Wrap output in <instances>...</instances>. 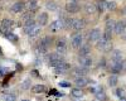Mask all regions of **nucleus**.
Masks as SVG:
<instances>
[{"label": "nucleus", "instance_id": "1", "mask_svg": "<svg viewBox=\"0 0 126 101\" xmlns=\"http://www.w3.org/2000/svg\"><path fill=\"white\" fill-rule=\"evenodd\" d=\"M52 44V38L50 37H44L43 39L39 42V46H38V49H37V52L38 53H46L48 48L50 47Z\"/></svg>", "mask_w": 126, "mask_h": 101}, {"label": "nucleus", "instance_id": "2", "mask_svg": "<svg viewBox=\"0 0 126 101\" xmlns=\"http://www.w3.org/2000/svg\"><path fill=\"white\" fill-rule=\"evenodd\" d=\"M62 28H64V20L63 19H56L49 25V30L52 33H58Z\"/></svg>", "mask_w": 126, "mask_h": 101}, {"label": "nucleus", "instance_id": "3", "mask_svg": "<svg viewBox=\"0 0 126 101\" xmlns=\"http://www.w3.org/2000/svg\"><path fill=\"white\" fill-rule=\"evenodd\" d=\"M82 42H83V35L81 33H76L71 39V43H72L73 48H81L82 47Z\"/></svg>", "mask_w": 126, "mask_h": 101}, {"label": "nucleus", "instance_id": "4", "mask_svg": "<svg viewBox=\"0 0 126 101\" xmlns=\"http://www.w3.org/2000/svg\"><path fill=\"white\" fill-rule=\"evenodd\" d=\"M67 50V47H66V38H59L57 40V53L58 54H64Z\"/></svg>", "mask_w": 126, "mask_h": 101}, {"label": "nucleus", "instance_id": "5", "mask_svg": "<svg viewBox=\"0 0 126 101\" xmlns=\"http://www.w3.org/2000/svg\"><path fill=\"white\" fill-rule=\"evenodd\" d=\"M63 62L62 61V58L59 57V54L58 53H52L50 56H49V66H52V67H57L58 65H61Z\"/></svg>", "mask_w": 126, "mask_h": 101}, {"label": "nucleus", "instance_id": "6", "mask_svg": "<svg viewBox=\"0 0 126 101\" xmlns=\"http://www.w3.org/2000/svg\"><path fill=\"white\" fill-rule=\"evenodd\" d=\"M101 38V30L97 29V28H94L92 29L90 34H88V39H90V42H97V40Z\"/></svg>", "mask_w": 126, "mask_h": 101}, {"label": "nucleus", "instance_id": "7", "mask_svg": "<svg viewBox=\"0 0 126 101\" xmlns=\"http://www.w3.org/2000/svg\"><path fill=\"white\" fill-rule=\"evenodd\" d=\"M64 8H66V12H68V13H78L81 9L77 3H72V1H68Z\"/></svg>", "mask_w": 126, "mask_h": 101}, {"label": "nucleus", "instance_id": "8", "mask_svg": "<svg viewBox=\"0 0 126 101\" xmlns=\"http://www.w3.org/2000/svg\"><path fill=\"white\" fill-rule=\"evenodd\" d=\"M68 69H69V65H68V63H66L64 61H63V62H62L61 65H58V66L54 68L56 73H58V75H64Z\"/></svg>", "mask_w": 126, "mask_h": 101}, {"label": "nucleus", "instance_id": "9", "mask_svg": "<svg viewBox=\"0 0 126 101\" xmlns=\"http://www.w3.org/2000/svg\"><path fill=\"white\" fill-rule=\"evenodd\" d=\"M79 66L88 69L92 66V58H90L88 56L87 57H79Z\"/></svg>", "mask_w": 126, "mask_h": 101}, {"label": "nucleus", "instance_id": "10", "mask_svg": "<svg viewBox=\"0 0 126 101\" xmlns=\"http://www.w3.org/2000/svg\"><path fill=\"white\" fill-rule=\"evenodd\" d=\"M88 82H90V80H88V78H86L85 76H82V77H77V78L75 80V84H76V86H77L78 88H82V87L87 86V85H88Z\"/></svg>", "mask_w": 126, "mask_h": 101}, {"label": "nucleus", "instance_id": "11", "mask_svg": "<svg viewBox=\"0 0 126 101\" xmlns=\"http://www.w3.org/2000/svg\"><path fill=\"white\" fill-rule=\"evenodd\" d=\"M24 3L23 1H16V3H14L13 5H12V12L13 13H15V14H18V13H22L23 10H24Z\"/></svg>", "mask_w": 126, "mask_h": 101}, {"label": "nucleus", "instance_id": "12", "mask_svg": "<svg viewBox=\"0 0 126 101\" xmlns=\"http://www.w3.org/2000/svg\"><path fill=\"white\" fill-rule=\"evenodd\" d=\"M111 59L115 61V62L122 61V52L120 49H112L111 50Z\"/></svg>", "mask_w": 126, "mask_h": 101}, {"label": "nucleus", "instance_id": "13", "mask_svg": "<svg viewBox=\"0 0 126 101\" xmlns=\"http://www.w3.org/2000/svg\"><path fill=\"white\" fill-rule=\"evenodd\" d=\"M35 25H37V22H35L34 19H29V20H27V22L24 23V32L28 34L30 30L35 27Z\"/></svg>", "mask_w": 126, "mask_h": 101}, {"label": "nucleus", "instance_id": "14", "mask_svg": "<svg viewBox=\"0 0 126 101\" xmlns=\"http://www.w3.org/2000/svg\"><path fill=\"white\" fill-rule=\"evenodd\" d=\"M13 20H10V19H4L3 22H1V30L3 32L1 33H6V30H9L10 28L13 27Z\"/></svg>", "mask_w": 126, "mask_h": 101}, {"label": "nucleus", "instance_id": "15", "mask_svg": "<svg viewBox=\"0 0 126 101\" xmlns=\"http://www.w3.org/2000/svg\"><path fill=\"white\" fill-rule=\"evenodd\" d=\"M91 52V47L90 44H82V47L79 48V57H87Z\"/></svg>", "mask_w": 126, "mask_h": 101}, {"label": "nucleus", "instance_id": "16", "mask_svg": "<svg viewBox=\"0 0 126 101\" xmlns=\"http://www.w3.org/2000/svg\"><path fill=\"white\" fill-rule=\"evenodd\" d=\"M86 27V22L83 19H75V24H73V29L75 30H81Z\"/></svg>", "mask_w": 126, "mask_h": 101}, {"label": "nucleus", "instance_id": "17", "mask_svg": "<svg viewBox=\"0 0 126 101\" xmlns=\"http://www.w3.org/2000/svg\"><path fill=\"white\" fill-rule=\"evenodd\" d=\"M47 22H48V14H47V13H40L39 17H38V23H39V25H40V27H42V25H46Z\"/></svg>", "mask_w": 126, "mask_h": 101}, {"label": "nucleus", "instance_id": "18", "mask_svg": "<svg viewBox=\"0 0 126 101\" xmlns=\"http://www.w3.org/2000/svg\"><path fill=\"white\" fill-rule=\"evenodd\" d=\"M32 91H33L34 94H42V92H46L47 91V87L44 85H35L32 87Z\"/></svg>", "mask_w": 126, "mask_h": 101}, {"label": "nucleus", "instance_id": "19", "mask_svg": "<svg viewBox=\"0 0 126 101\" xmlns=\"http://www.w3.org/2000/svg\"><path fill=\"white\" fill-rule=\"evenodd\" d=\"M46 8L49 10V12H57V10H58V5H57V3H56V1H52V0L47 1Z\"/></svg>", "mask_w": 126, "mask_h": 101}, {"label": "nucleus", "instance_id": "20", "mask_svg": "<svg viewBox=\"0 0 126 101\" xmlns=\"http://www.w3.org/2000/svg\"><path fill=\"white\" fill-rule=\"evenodd\" d=\"M85 12L87 14H94V13L97 12V6L94 5V4H87L85 6Z\"/></svg>", "mask_w": 126, "mask_h": 101}, {"label": "nucleus", "instance_id": "21", "mask_svg": "<svg viewBox=\"0 0 126 101\" xmlns=\"http://www.w3.org/2000/svg\"><path fill=\"white\" fill-rule=\"evenodd\" d=\"M39 33H40V25H38V24H37V25H35L33 29H32L29 33H28V35H29V37H32V38H34V37H38V35H39Z\"/></svg>", "mask_w": 126, "mask_h": 101}, {"label": "nucleus", "instance_id": "22", "mask_svg": "<svg viewBox=\"0 0 126 101\" xmlns=\"http://www.w3.org/2000/svg\"><path fill=\"white\" fill-rule=\"evenodd\" d=\"M115 27H116V22L112 19H109L106 22V30L109 32H115Z\"/></svg>", "mask_w": 126, "mask_h": 101}, {"label": "nucleus", "instance_id": "23", "mask_svg": "<svg viewBox=\"0 0 126 101\" xmlns=\"http://www.w3.org/2000/svg\"><path fill=\"white\" fill-rule=\"evenodd\" d=\"M107 43H109V42L103 38V35H101V38L96 42V46H97V48H98V49H103V48H105V46H106Z\"/></svg>", "mask_w": 126, "mask_h": 101}, {"label": "nucleus", "instance_id": "24", "mask_svg": "<svg viewBox=\"0 0 126 101\" xmlns=\"http://www.w3.org/2000/svg\"><path fill=\"white\" fill-rule=\"evenodd\" d=\"M117 82H119V77L116 76V75H111L110 77H109V85L111 86V87H115L117 85Z\"/></svg>", "mask_w": 126, "mask_h": 101}, {"label": "nucleus", "instance_id": "25", "mask_svg": "<svg viewBox=\"0 0 126 101\" xmlns=\"http://www.w3.org/2000/svg\"><path fill=\"white\" fill-rule=\"evenodd\" d=\"M75 73L77 75V77H82V76H85L87 73V69L79 66V67H76L75 68Z\"/></svg>", "mask_w": 126, "mask_h": 101}, {"label": "nucleus", "instance_id": "26", "mask_svg": "<svg viewBox=\"0 0 126 101\" xmlns=\"http://www.w3.org/2000/svg\"><path fill=\"white\" fill-rule=\"evenodd\" d=\"M107 1H105V0H98V4H97V9H98V12H105V10L107 9Z\"/></svg>", "mask_w": 126, "mask_h": 101}, {"label": "nucleus", "instance_id": "27", "mask_svg": "<svg viewBox=\"0 0 126 101\" xmlns=\"http://www.w3.org/2000/svg\"><path fill=\"white\" fill-rule=\"evenodd\" d=\"M71 94H72L73 97H82L83 96V92H82L81 88H72L71 90Z\"/></svg>", "mask_w": 126, "mask_h": 101}, {"label": "nucleus", "instance_id": "28", "mask_svg": "<svg viewBox=\"0 0 126 101\" xmlns=\"http://www.w3.org/2000/svg\"><path fill=\"white\" fill-rule=\"evenodd\" d=\"M28 6H29V10H30V12L35 10V9H37V6H38V0H29Z\"/></svg>", "mask_w": 126, "mask_h": 101}, {"label": "nucleus", "instance_id": "29", "mask_svg": "<svg viewBox=\"0 0 126 101\" xmlns=\"http://www.w3.org/2000/svg\"><path fill=\"white\" fill-rule=\"evenodd\" d=\"M73 24H75V19H69V18L64 19V28H67V29L73 28Z\"/></svg>", "mask_w": 126, "mask_h": 101}, {"label": "nucleus", "instance_id": "30", "mask_svg": "<svg viewBox=\"0 0 126 101\" xmlns=\"http://www.w3.org/2000/svg\"><path fill=\"white\" fill-rule=\"evenodd\" d=\"M5 37H6L9 40H12V42H16V40H18V37H16L13 32H8V33H5Z\"/></svg>", "mask_w": 126, "mask_h": 101}, {"label": "nucleus", "instance_id": "31", "mask_svg": "<svg viewBox=\"0 0 126 101\" xmlns=\"http://www.w3.org/2000/svg\"><path fill=\"white\" fill-rule=\"evenodd\" d=\"M106 5H107V10H115V9H116V6H117L116 1H113V0H109Z\"/></svg>", "mask_w": 126, "mask_h": 101}, {"label": "nucleus", "instance_id": "32", "mask_svg": "<svg viewBox=\"0 0 126 101\" xmlns=\"http://www.w3.org/2000/svg\"><path fill=\"white\" fill-rule=\"evenodd\" d=\"M96 99L100 100V101H105V100H106V94H105L103 91H100V92L96 94Z\"/></svg>", "mask_w": 126, "mask_h": 101}, {"label": "nucleus", "instance_id": "33", "mask_svg": "<svg viewBox=\"0 0 126 101\" xmlns=\"http://www.w3.org/2000/svg\"><path fill=\"white\" fill-rule=\"evenodd\" d=\"M103 38L107 40V42H111V39H112V32H109V30H105V33H103Z\"/></svg>", "mask_w": 126, "mask_h": 101}, {"label": "nucleus", "instance_id": "34", "mask_svg": "<svg viewBox=\"0 0 126 101\" xmlns=\"http://www.w3.org/2000/svg\"><path fill=\"white\" fill-rule=\"evenodd\" d=\"M20 87H22L23 90H28V88H30V80H25L24 82L22 84V86H20Z\"/></svg>", "mask_w": 126, "mask_h": 101}, {"label": "nucleus", "instance_id": "35", "mask_svg": "<svg viewBox=\"0 0 126 101\" xmlns=\"http://www.w3.org/2000/svg\"><path fill=\"white\" fill-rule=\"evenodd\" d=\"M4 101H16V96H15V95H13V94H9V95H6V96H5Z\"/></svg>", "mask_w": 126, "mask_h": 101}, {"label": "nucleus", "instance_id": "36", "mask_svg": "<svg viewBox=\"0 0 126 101\" xmlns=\"http://www.w3.org/2000/svg\"><path fill=\"white\" fill-rule=\"evenodd\" d=\"M102 50H103V52H111V50H112V44H111V42H109L106 46H105V48H103Z\"/></svg>", "mask_w": 126, "mask_h": 101}, {"label": "nucleus", "instance_id": "37", "mask_svg": "<svg viewBox=\"0 0 126 101\" xmlns=\"http://www.w3.org/2000/svg\"><path fill=\"white\" fill-rule=\"evenodd\" d=\"M115 94H116V96H119L120 99H122V97H124V90H122V88H117Z\"/></svg>", "mask_w": 126, "mask_h": 101}, {"label": "nucleus", "instance_id": "38", "mask_svg": "<svg viewBox=\"0 0 126 101\" xmlns=\"http://www.w3.org/2000/svg\"><path fill=\"white\" fill-rule=\"evenodd\" d=\"M8 71H9L8 68H4V67H0V77H3V76H4V75H5V73L8 72Z\"/></svg>", "mask_w": 126, "mask_h": 101}, {"label": "nucleus", "instance_id": "39", "mask_svg": "<svg viewBox=\"0 0 126 101\" xmlns=\"http://www.w3.org/2000/svg\"><path fill=\"white\" fill-rule=\"evenodd\" d=\"M98 66H100V67H105V66H106V59H105V58H101Z\"/></svg>", "mask_w": 126, "mask_h": 101}, {"label": "nucleus", "instance_id": "40", "mask_svg": "<svg viewBox=\"0 0 126 101\" xmlns=\"http://www.w3.org/2000/svg\"><path fill=\"white\" fill-rule=\"evenodd\" d=\"M59 85H61L62 87H68V86H71V84L66 82V81H63V82H59Z\"/></svg>", "mask_w": 126, "mask_h": 101}, {"label": "nucleus", "instance_id": "41", "mask_svg": "<svg viewBox=\"0 0 126 101\" xmlns=\"http://www.w3.org/2000/svg\"><path fill=\"white\" fill-rule=\"evenodd\" d=\"M122 13H124V14H125V15H126V6H125V8H124V9H122Z\"/></svg>", "mask_w": 126, "mask_h": 101}, {"label": "nucleus", "instance_id": "42", "mask_svg": "<svg viewBox=\"0 0 126 101\" xmlns=\"http://www.w3.org/2000/svg\"><path fill=\"white\" fill-rule=\"evenodd\" d=\"M122 38H124V39H125V40H126V32H125V33H124V34H122Z\"/></svg>", "mask_w": 126, "mask_h": 101}, {"label": "nucleus", "instance_id": "43", "mask_svg": "<svg viewBox=\"0 0 126 101\" xmlns=\"http://www.w3.org/2000/svg\"><path fill=\"white\" fill-rule=\"evenodd\" d=\"M120 101H126V97H122V99H120Z\"/></svg>", "mask_w": 126, "mask_h": 101}, {"label": "nucleus", "instance_id": "44", "mask_svg": "<svg viewBox=\"0 0 126 101\" xmlns=\"http://www.w3.org/2000/svg\"><path fill=\"white\" fill-rule=\"evenodd\" d=\"M69 1H72V3H77V0H69Z\"/></svg>", "mask_w": 126, "mask_h": 101}, {"label": "nucleus", "instance_id": "45", "mask_svg": "<svg viewBox=\"0 0 126 101\" xmlns=\"http://www.w3.org/2000/svg\"><path fill=\"white\" fill-rule=\"evenodd\" d=\"M22 101H30V100H27V99H25V100H22Z\"/></svg>", "mask_w": 126, "mask_h": 101}, {"label": "nucleus", "instance_id": "46", "mask_svg": "<svg viewBox=\"0 0 126 101\" xmlns=\"http://www.w3.org/2000/svg\"><path fill=\"white\" fill-rule=\"evenodd\" d=\"M125 71H126V65H125Z\"/></svg>", "mask_w": 126, "mask_h": 101}]
</instances>
